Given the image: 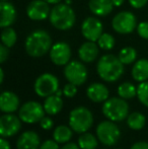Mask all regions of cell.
Listing matches in <instances>:
<instances>
[{"instance_id": "obj_44", "label": "cell", "mask_w": 148, "mask_h": 149, "mask_svg": "<svg viewBox=\"0 0 148 149\" xmlns=\"http://www.w3.org/2000/svg\"><path fill=\"white\" fill-rule=\"evenodd\" d=\"M71 0H65V3L66 4H68V5H70V4H71Z\"/></svg>"}, {"instance_id": "obj_11", "label": "cell", "mask_w": 148, "mask_h": 149, "mask_svg": "<svg viewBox=\"0 0 148 149\" xmlns=\"http://www.w3.org/2000/svg\"><path fill=\"white\" fill-rule=\"evenodd\" d=\"M81 33L87 41L97 42L103 35V24L97 17H86L81 24Z\"/></svg>"}, {"instance_id": "obj_23", "label": "cell", "mask_w": 148, "mask_h": 149, "mask_svg": "<svg viewBox=\"0 0 148 149\" xmlns=\"http://www.w3.org/2000/svg\"><path fill=\"white\" fill-rule=\"evenodd\" d=\"M73 130L71 127L65 125H60L55 128L53 132V139L58 143H67L70 141L73 135Z\"/></svg>"}, {"instance_id": "obj_37", "label": "cell", "mask_w": 148, "mask_h": 149, "mask_svg": "<svg viewBox=\"0 0 148 149\" xmlns=\"http://www.w3.org/2000/svg\"><path fill=\"white\" fill-rule=\"evenodd\" d=\"M131 149H148V142L139 141L131 146Z\"/></svg>"}, {"instance_id": "obj_29", "label": "cell", "mask_w": 148, "mask_h": 149, "mask_svg": "<svg viewBox=\"0 0 148 149\" xmlns=\"http://www.w3.org/2000/svg\"><path fill=\"white\" fill-rule=\"evenodd\" d=\"M97 45H99V47L101 48V49L110 51L115 46V39L111 33H103V35L97 40Z\"/></svg>"}, {"instance_id": "obj_38", "label": "cell", "mask_w": 148, "mask_h": 149, "mask_svg": "<svg viewBox=\"0 0 148 149\" xmlns=\"http://www.w3.org/2000/svg\"><path fill=\"white\" fill-rule=\"evenodd\" d=\"M61 149H81V148L79 147L78 144L73 143V142H67V143H65L62 146Z\"/></svg>"}, {"instance_id": "obj_32", "label": "cell", "mask_w": 148, "mask_h": 149, "mask_svg": "<svg viewBox=\"0 0 148 149\" xmlns=\"http://www.w3.org/2000/svg\"><path fill=\"white\" fill-rule=\"evenodd\" d=\"M137 33L142 39L148 40V22H142L137 26Z\"/></svg>"}, {"instance_id": "obj_1", "label": "cell", "mask_w": 148, "mask_h": 149, "mask_svg": "<svg viewBox=\"0 0 148 149\" xmlns=\"http://www.w3.org/2000/svg\"><path fill=\"white\" fill-rule=\"evenodd\" d=\"M97 71L99 76L106 82H115L124 73V64L119 57L106 54L97 61Z\"/></svg>"}, {"instance_id": "obj_2", "label": "cell", "mask_w": 148, "mask_h": 149, "mask_svg": "<svg viewBox=\"0 0 148 149\" xmlns=\"http://www.w3.org/2000/svg\"><path fill=\"white\" fill-rule=\"evenodd\" d=\"M24 48L31 57H42L51 50L52 39L46 31L36 30L28 36L24 43Z\"/></svg>"}, {"instance_id": "obj_17", "label": "cell", "mask_w": 148, "mask_h": 149, "mask_svg": "<svg viewBox=\"0 0 148 149\" xmlns=\"http://www.w3.org/2000/svg\"><path fill=\"white\" fill-rule=\"evenodd\" d=\"M41 140L38 133L34 131H26L18 137L16 142L17 149H40Z\"/></svg>"}, {"instance_id": "obj_14", "label": "cell", "mask_w": 148, "mask_h": 149, "mask_svg": "<svg viewBox=\"0 0 148 149\" xmlns=\"http://www.w3.org/2000/svg\"><path fill=\"white\" fill-rule=\"evenodd\" d=\"M51 9L45 0H34L26 7V14L33 20H44L50 15Z\"/></svg>"}, {"instance_id": "obj_21", "label": "cell", "mask_w": 148, "mask_h": 149, "mask_svg": "<svg viewBox=\"0 0 148 149\" xmlns=\"http://www.w3.org/2000/svg\"><path fill=\"white\" fill-rule=\"evenodd\" d=\"M63 108V100L61 96H58L57 94H52L47 96L44 102V109H45L46 114L49 116H54L60 113V111Z\"/></svg>"}, {"instance_id": "obj_10", "label": "cell", "mask_w": 148, "mask_h": 149, "mask_svg": "<svg viewBox=\"0 0 148 149\" xmlns=\"http://www.w3.org/2000/svg\"><path fill=\"white\" fill-rule=\"evenodd\" d=\"M64 76L68 82L75 85H81L87 79V69L81 62L71 61L65 65L64 68Z\"/></svg>"}, {"instance_id": "obj_13", "label": "cell", "mask_w": 148, "mask_h": 149, "mask_svg": "<svg viewBox=\"0 0 148 149\" xmlns=\"http://www.w3.org/2000/svg\"><path fill=\"white\" fill-rule=\"evenodd\" d=\"M71 58L70 46L65 42H59L52 46L50 50V59L55 65L63 66L69 63Z\"/></svg>"}, {"instance_id": "obj_34", "label": "cell", "mask_w": 148, "mask_h": 149, "mask_svg": "<svg viewBox=\"0 0 148 149\" xmlns=\"http://www.w3.org/2000/svg\"><path fill=\"white\" fill-rule=\"evenodd\" d=\"M40 124H41V127L43 128L44 130H50L52 129V127L54 126V122L50 117H44L43 119L40 121Z\"/></svg>"}, {"instance_id": "obj_24", "label": "cell", "mask_w": 148, "mask_h": 149, "mask_svg": "<svg viewBox=\"0 0 148 149\" xmlns=\"http://www.w3.org/2000/svg\"><path fill=\"white\" fill-rule=\"evenodd\" d=\"M145 124H146V118L143 114L139 112L131 113L128 117H127V125L129 128L132 130H141L144 128Z\"/></svg>"}, {"instance_id": "obj_31", "label": "cell", "mask_w": 148, "mask_h": 149, "mask_svg": "<svg viewBox=\"0 0 148 149\" xmlns=\"http://www.w3.org/2000/svg\"><path fill=\"white\" fill-rule=\"evenodd\" d=\"M77 93V85L73 83H67L63 88V94L66 97H73Z\"/></svg>"}, {"instance_id": "obj_12", "label": "cell", "mask_w": 148, "mask_h": 149, "mask_svg": "<svg viewBox=\"0 0 148 149\" xmlns=\"http://www.w3.org/2000/svg\"><path fill=\"white\" fill-rule=\"evenodd\" d=\"M22 120L13 114H4L0 117V135L8 138L14 136L22 128Z\"/></svg>"}, {"instance_id": "obj_6", "label": "cell", "mask_w": 148, "mask_h": 149, "mask_svg": "<svg viewBox=\"0 0 148 149\" xmlns=\"http://www.w3.org/2000/svg\"><path fill=\"white\" fill-rule=\"evenodd\" d=\"M97 136L101 143L106 146H113L119 141L121 131L113 121H103L97 127Z\"/></svg>"}, {"instance_id": "obj_5", "label": "cell", "mask_w": 148, "mask_h": 149, "mask_svg": "<svg viewBox=\"0 0 148 149\" xmlns=\"http://www.w3.org/2000/svg\"><path fill=\"white\" fill-rule=\"evenodd\" d=\"M93 124L92 113L85 107H77L70 112L69 126L74 132L82 134L87 132Z\"/></svg>"}, {"instance_id": "obj_35", "label": "cell", "mask_w": 148, "mask_h": 149, "mask_svg": "<svg viewBox=\"0 0 148 149\" xmlns=\"http://www.w3.org/2000/svg\"><path fill=\"white\" fill-rule=\"evenodd\" d=\"M8 55H9L8 48L2 44V45L0 46V63H4V62H5L6 59L8 58Z\"/></svg>"}, {"instance_id": "obj_45", "label": "cell", "mask_w": 148, "mask_h": 149, "mask_svg": "<svg viewBox=\"0 0 148 149\" xmlns=\"http://www.w3.org/2000/svg\"><path fill=\"white\" fill-rule=\"evenodd\" d=\"M1 1H7V0H1Z\"/></svg>"}, {"instance_id": "obj_33", "label": "cell", "mask_w": 148, "mask_h": 149, "mask_svg": "<svg viewBox=\"0 0 148 149\" xmlns=\"http://www.w3.org/2000/svg\"><path fill=\"white\" fill-rule=\"evenodd\" d=\"M58 142H56L55 140H46L40 146V149H60Z\"/></svg>"}, {"instance_id": "obj_3", "label": "cell", "mask_w": 148, "mask_h": 149, "mask_svg": "<svg viewBox=\"0 0 148 149\" xmlns=\"http://www.w3.org/2000/svg\"><path fill=\"white\" fill-rule=\"evenodd\" d=\"M49 18L52 26L60 31L71 29L76 20L74 10L66 3L56 4L51 9Z\"/></svg>"}, {"instance_id": "obj_22", "label": "cell", "mask_w": 148, "mask_h": 149, "mask_svg": "<svg viewBox=\"0 0 148 149\" xmlns=\"http://www.w3.org/2000/svg\"><path fill=\"white\" fill-rule=\"evenodd\" d=\"M132 77L138 82H143L148 79V60L140 59L132 68Z\"/></svg>"}, {"instance_id": "obj_16", "label": "cell", "mask_w": 148, "mask_h": 149, "mask_svg": "<svg viewBox=\"0 0 148 149\" xmlns=\"http://www.w3.org/2000/svg\"><path fill=\"white\" fill-rule=\"evenodd\" d=\"M86 95L93 102H103L109 98L110 92L105 84L99 82L91 83L86 89Z\"/></svg>"}, {"instance_id": "obj_26", "label": "cell", "mask_w": 148, "mask_h": 149, "mask_svg": "<svg viewBox=\"0 0 148 149\" xmlns=\"http://www.w3.org/2000/svg\"><path fill=\"white\" fill-rule=\"evenodd\" d=\"M118 94L120 97L124 98V100H130L137 95V87L133 83L124 82L119 85Z\"/></svg>"}, {"instance_id": "obj_41", "label": "cell", "mask_w": 148, "mask_h": 149, "mask_svg": "<svg viewBox=\"0 0 148 149\" xmlns=\"http://www.w3.org/2000/svg\"><path fill=\"white\" fill-rule=\"evenodd\" d=\"M4 80V71L2 68H0V83H3Z\"/></svg>"}, {"instance_id": "obj_25", "label": "cell", "mask_w": 148, "mask_h": 149, "mask_svg": "<svg viewBox=\"0 0 148 149\" xmlns=\"http://www.w3.org/2000/svg\"><path fill=\"white\" fill-rule=\"evenodd\" d=\"M97 140L93 134L84 132L78 137V145L81 149H97L99 145Z\"/></svg>"}, {"instance_id": "obj_18", "label": "cell", "mask_w": 148, "mask_h": 149, "mask_svg": "<svg viewBox=\"0 0 148 149\" xmlns=\"http://www.w3.org/2000/svg\"><path fill=\"white\" fill-rule=\"evenodd\" d=\"M16 18L14 6L8 1L0 2V26L2 29L10 26Z\"/></svg>"}, {"instance_id": "obj_40", "label": "cell", "mask_w": 148, "mask_h": 149, "mask_svg": "<svg viewBox=\"0 0 148 149\" xmlns=\"http://www.w3.org/2000/svg\"><path fill=\"white\" fill-rule=\"evenodd\" d=\"M113 4H114V6H117V7H119V6L123 5V3H124V0H112Z\"/></svg>"}, {"instance_id": "obj_27", "label": "cell", "mask_w": 148, "mask_h": 149, "mask_svg": "<svg viewBox=\"0 0 148 149\" xmlns=\"http://www.w3.org/2000/svg\"><path fill=\"white\" fill-rule=\"evenodd\" d=\"M118 57L124 65H129L136 60L137 51L132 47H125L119 52Z\"/></svg>"}, {"instance_id": "obj_9", "label": "cell", "mask_w": 148, "mask_h": 149, "mask_svg": "<svg viewBox=\"0 0 148 149\" xmlns=\"http://www.w3.org/2000/svg\"><path fill=\"white\" fill-rule=\"evenodd\" d=\"M137 26L135 15L130 11H122L114 16L112 20V28L115 31L121 35L132 33Z\"/></svg>"}, {"instance_id": "obj_42", "label": "cell", "mask_w": 148, "mask_h": 149, "mask_svg": "<svg viewBox=\"0 0 148 149\" xmlns=\"http://www.w3.org/2000/svg\"><path fill=\"white\" fill-rule=\"evenodd\" d=\"M46 2H48L49 4H58L61 0H45Z\"/></svg>"}, {"instance_id": "obj_8", "label": "cell", "mask_w": 148, "mask_h": 149, "mask_svg": "<svg viewBox=\"0 0 148 149\" xmlns=\"http://www.w3.org/2000/svg\"><path fill=\"white\" fill-rule=\"evenodd\" d=\"M59 89V80L51 73H44L40 75L35 82V91L41 97H47L55 94Z\"/></svg>"}, {"instance_id": "obj_39", "label": "cell", "mask_w": 148, "mask_h": 149, "mask_svg": "<svg viewBox=\"0 0 148 149\" xmlns=\"http://www.w3.org/2000/svg\"><path fill=\"white\" fill-rule=\"evenodd\" d=\"M0 149H10V144L4 137L0 138Z\"/></svg>"}, {"instance_id": "obj_4", "label": "cell", "mask_w": 148, "mask_h": 149, "mask_svg": "<svg viewBox=\"0 0 148 149\" xmlns=\"http://www.w3.org/2000/svg\"><path fill=\"white\" fill-rule=\"evenodd\" d=\"M101 111L109 120L120 122L129 116V104L122 97H111L104 102Z\"/></svg>"}, {"instance_id": "obj_19", "label": "cell", "mask_w": 148, "mask_h": 149, "mask_svg": "<svg viewBox=\"0 0 148 149\" xmlns=\"http://www.w3.org/2000/svg\"><path fill=\"white\" fill-rule=\"evenodd\" d=\"M99 45L94 42H85L79 47L78 49V56L81 59V61L85 63H91L97 58L99 53Z\"/></svg>"}, {"instance_id": "obj_7", "label": "cell", "mask_w": 148, "mask_h": 149, "mask_svg": "<svg viewBox=\"0 0 148 149\" xmlns=\"http://www.w3.org/2000/svg\"><path fill=\"white\" fill-rule=\"evenodd\" d=\"M45 109L40 102L35 100L26 102L20 107L18 117L26 124H35L40 122L45 117Z\"/></svg>"}, {"instance_id": "obj_30", "label": "cell", "mask_w": 148, "mask_h": 149, "mask_svg": "<svg viewBox=\"0 0 148 149\" xmlns=\"http://www.w3.org/2000/svg\"><path fill=\"white\" fill-rule=\"evenodd\" d=\"M137 96L143 106L148 108V81H143L137 87Z\"/></svg>"}, {"instance_id": "obj_36", "label": "cell", "mask_w": 148, "mask_h": 149, "mask_svg": "<svg viewBox=\"0 0 148 149\" xmlns=\"http://www.w3.org/2000/svg\"><path fill=\"white\" fill-rule=\"evenodd\" d=\"M148 0H129V3L132 7L139 9V8H142L146 5Z\"/></svg>"}, {"instance_id": "obj_15", "label": "cell", "mask_w": 148, "mask_h": 149, "mask_svg": "<svg viewBox=\"0 0 148 149\" xmlns=\"http://www.w3.org/2000/svg\"><path fill=\"white\" fill-rule=\"evenodd\" d=\"M19 107V98L12 91H3L0 94V110L4 114H12Z\"/></svg>"}, {"instance_id": "obj_20", "label": "cell", "mask_w": 148, "mask_h": 149, "mask_svg": "<svg viewBox=\"0 0 148 149\" xmlns=\"http://www.w3.org/2000/svg\"><path fill=\"white\" fill-rule=\"evenodd\" d=\"M88 7L97 16H106L110 14L114 7L112 0H89Z\"/></svg>"}, {"instance_id": "obj_43", "label": "cell", "mask_w": 148, "mask_h": 149, "mask_svg": "<svg viewBox=\"0 0 148 149\" xmlns=\"http://www.w3.org/2000/svg\"><path fill=\"white\" fill-rule=\"evenodd\" d=\"M62 93H63V91H62V90H60V89H58L57 91H56V93H55V94H57L58 96H61V95H62Z\"/></svg>"}, {"instance_id": "obj_28", "label": "cell", "mask_w": 148, "mask_h": 149, "mask_svg": "<svg viewBox=\"0 0 148 149\" xmlns=\"http://www.w3.org/2000/svg\"><path fill=\"white\" fill-rule=\"evenodd\" d=\"M16 40H17V36L13 29L10 26L3 29L1 33V41L4 46H6L7 48H11L16 43Z\"/></svg>"}]
</instances>
